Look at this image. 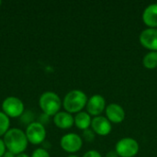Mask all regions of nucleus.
<instances>
[{"mask_svg":"<svg viewBox=\"0 0 157 157\" xmlns=\"http://www.w3.org/2000/svg\"><path fill=\"white\" fill-rule=\"evenodd\" d=\"M83 157H102V155L96 150H89L83 155Z\"/></svg>","mask_w":157,"mask_h":157,"instance_id":"aec40b11","label":"nucleus"},{"mask_svg":"<svg viewBox=\"0 0 157 157\" xmlns=\"http://www.w3.org/2000/svg\"><path fill=\"white\" fill-rule=\"evenodd\" d=\"M3 157H16V155H15L13 153L9 152V151H6V152L5 153V155H4V156Z\"/></svg>","mask_w":157,"mask_h":157,"instance_id":"b1692460","label":"nucleus"},{"mask_svg":"<svg viewBox=\"0 0 157 157\" xmlns=\"http://www.w3.org/2000/svg\"><path fill=\"white\" fill-rule=\"evenodd\" d=\"M2 111L8 118H20L25 111L23 101L14 96L6 98L2 102Z\"/></svg>","mask_w":157,"mask_h":157,"instance_id":"20e7f679","label":"nucleus"},{"mask_svg":"<svg viewBox=\"0 0 157 157\" xmlns=\"http://www.w3.org/2000/svg\"><path fill=\"white\" fill-rule=\"evenodd\" d=\"M10 129V118H8L3 111H0V137L4 135Z\"/></svg>","mask_w":157,"mask_h":157,"instance_id":"dca6fc26","label":"nucleus"},{"mask_svg":"<svg viewBox=\"0 0 157 157\" xmlns=\"http://www.w3.org/2000/svg\"><path fill=\"white\" fill-rule=\"evenodd\" d=\"M67 157H78L77 155H69V156Z\"/></svg>","mask_w":157,"mask_h":157,"instance_id":"a878e982","label":"nucleus"},{"mask_svg":"<svg viewBox=\"0 0 157 157\" xmlns=\"http://www.w3.org/2000/svg\"><path fill=\"white\" fill-rule=\"evenodd\" d=\"M74 121L75 126L81 131H86L87 129H90L91 127L92 118L86 111H81L75 114V116L74 117Z\"/></svg>","mask_w":157,"mask_h":157,"instance_id":"4468645a","label":"nucleus"},{"mask_svg":"<svg viewBox=\"0 0 157 157\" xmlns=\"http://www.w3.org/2000/svg\"><path fill=\"white\" fill-rule=\"evenodd\" d=\"M62 149L68 154H75L83 146V139L76 133H66L60 140Z\"/></svg>","mask_w":157,"mask_h":157,"instance_id":"0eeeda50","label":"nucleus"},{"mask_svg":"<svg viewBox=\"0 0 157 157\" xmlns=\"http://www.w3.org/2000/svg\"><path fill=\"white\" fill-rule=\"evenodd\" d=\"M16 157H30V156H29L27 154L23 153V154H20V155H16Z\"/></svg>","mask_w":157,"mask_h":157,"instance_id":"393cba45","label":"nucleus"},{"mask_svg":"<svg viewBox=\"0 0 157 157\" xmlns=\"http://www.w3.org/2000/svg\"><path fill=\"white\" fill-rule=\"evenodd\" d=\"M139 144L132 137L119 140L115 145V151L120 157H134L139 153Z\"/></svg>","mask_w":157,"mask_h":157,"instance_id":"423d86ee","label":"nucleus"},{"mask_svg":"<svg viewBox=\"0 0 157 157\" xmlns=\"http://www.w3.org/2000/svg\"><path fill=\"white\" fill-rule=\"evenodd\" d=\"M25 134L29 144L33 145H40L45 142L47 132L44 125L39 121H33L27 126Z\"/></svg>","mask_w":157,"mask_h":157,"instance_id":"39448f33","label":"nucleus"},{"mask_svg":"<svg viewBox=\"0 0 157 157\" xmlns=\"http://www.w3.org/2000/svg\"><path fill=\"white\" fill-rule=\"evenodd\" d=\"M106 100L103 96L96 94L88 98L86 104V112L93 117L100 116V114L106 109Z\"/></svg>","mask_w":157,"mask_h":157,"instance_id":"1a4fd4ad","label":"nucleus"},{"mask_svg":"<svg viewBox=\"0 0 157 157\" xmlns=\"http://www.w3.org/2000/svg\"><path fill=\"white\" fill-rule=\"evenodd\" d=\"M91 130L99 136H106L111 132V122L103 116H97L92 118Z\"/></svg>","mask_w":157,"mask_h":157,"instance_id":"9d476101","label":"nucleus"},{"mask_svg":"<svg viewBox=\"0 0 157 157\" xmlns=\"http://www.w3.org/2000/svg\"><path fill=\"white\" fill-rule=\"evenodd\" d=\"M3 141L6 151L13 153L15 155L23 154L29 144L25 132L18 128L9 129V131L4 135Z\"/></svg>","mask_w":157,"mask_h":157,"instance_id":"f257e3e1","label":"nucleus"},{"mask_svg":"<svg viewBox=\"0 0 157 157\" xmlns=\"http://www.w3.org/2000/svg\"><path fill=\"white\" fill-rule=\"evenodd\" d=\"M53 123L57 128L61 130H68L75 125V121L71 113L63 110L59 111L56 115L53 116Z\"/></svg>","mask_w":157,"mask_h":157,"instance_id":"f8f14e48","label":"nucleus"},{"mask_svg":"<svg viewBox=\"0 0 157 157\" xmlns=\"http://www.w3.org/2000/svg\"><path fill=\"white\" fill-rule=\"evenodd\" d=\"M1 5H2V2L0 1V6H1Z\"/></svg>","mask_w":157,"mask_h":157,"instance_id":"bb28decb","label":"nucleus"},{"mask_svg":"<svg viewBox=\"0 0 157 157\" xmlns=\"http://www.w3.org/2000/svg\"><path fill=\"white\" fill-rule=\"evenodd\" d=\"M50 116H48V115H46V114H44V113H42L40 116V119H39V122L40 123H41L42 125H46L48 122H49V121H50Z\"/></svg>","mask_w":157,"mask_h":157,"instance_id":"412c9836","label":"nucleus"},{"mask_svg":"<svg viewBox=\"0 0 157 157\" xmlns=\"http://www.w3.org/2000/svg\"><path fill=\"white\" fill-rule=\"evenodd\" d=\"M6 152V148L5 143H4L3 139L0 138V157L4 156Z\"/></svg>","mask_w":157,"mask_h":157,"instance_id":"4be33fe9","label":"nucleus"},{"mask_svg":"<svg viewBox=\"0 0 157 157\" xmlns=\"http://www.w3.org/2000/svg\"><path fill=\"white\" fill-rule=\"evenodd\" d=\"M33 118H34V116L31 111H24V113L20 117V121H21V122H23L24 124H26L28 126L29 124H30L34 121Z\"/></svg>","mask_w":157,"mask_h":157,"instance_id":"f3484780","label":"nucleus"},{"mask_svg":"<svg viewBox=\"0 0 157 157\" xmlns=\"http://www.w3.org/2000/svg\"><path fill=\"white\" fill-rule=\"evenodd\" d=\"M106 118L111 123H121L125 119V110L124 109L117 104V103H110L106 107Z\"/></svg>","mask_w":157,"mask_h":157,"instance_id":"9b49d317","label":"nucleus"},{"mask_svg":"<svg viewBox=\"0 0 157 157\" xmlns=\"http://www.w3.org/2000/svg\"><path fill=\"white\" fill-rule=\"evenodd\" d=\"M143 64L150 70L157 68V52H149L146 53L143 59Z\"/></svg>","mask_w":157,"mask_h":157,"instance_id":"2eb2a0df","label":"nucleus"},{"mask_svg":"<svg viewBox=\"0 0 157 157\" xmlns=\"http://www.w3.org/2000/svg\"><path fill=\"white\" fill-rule=\"evenodd\" d=\"M96 138V133L91 130V129H87L86 131H83V134H82V139L88 142V143H91L95 140Z\"/></svg>","mask_w":157,"mask_h":157,"instance_id":"a211bd4d","label":"nucleus"},{"mask_svg":"<svg viewBox=\"0 0 157 157\" xmlns=\"http://www.w3.org/2000/svg\"><path fill=\"white\" fill-rule=\"evenodd\" d=\"M87 96L86 94L79 89H74L69 91L63 98V107L65 111L73 114L79 113L83 111L84 108L87 104Z\"/></svg>","mask_w":157,"mask_h":157,"instance_id":"f03ea898","label":"nucleus"},{"mask_svg":"<svg viewBox=\"0 0 157 157\" xmlns=\"http://www.w3.org/2000/svg\"><path fill=\"white\" fill-rule=\"evenodd\" d=\"M106 157H120L119 155L116 153V151H109L107 155H106Z\"/></svg>","mask_w":157,"mask_h":157,"instance_id":"5701e85b","label":"nucleus"},{"mask_svg":"<svg viewBox=\"0 0 157 157\" xmlns=\"http://www.w3.org/2000/svg\"><path fill=\"white\" fill-rule=\"evenodd\" d=\"M139 41L143 47L150 52H157V29L147 28L144 29L139 36Z\"/></svg>","mask_w":157,"mask_h":157,"instance_id":"6e6552de","label":"nucleus"},{"mask_svg":"<svg viewBox=\"0 0 157 157\" xmlns=\"http://www.w3.org/2000/svg\"><path fill=\"white\" fill-rule=\"evenodd\" d=\"M39 106L42 113L50 117H53L59 111H61L63 101L56 93L46 91L40 95L39 98Z\"/></svg>","mask_w":157,"mask_h":157,"instance_id":"7ed1b4c3","label":"nucleus"},{"mask_svg":"<svg viewBox=\"0 0 157 157\" xmlns=\"http://www.w3.org/2000/svg\"><path fill=\"white\" fill-rule=\"evenodd\" d=\"M30 157H51L50 156V154L49 152L42 148V147H40V148H36L32 154H31V156Z\"/></svg>","mask_w":157,"mask_h":157,"instance_id":"6ab92c4d","label":"nucleus"},{"mask_svg":"<svg viewBox=\"0 0 157 157\" xmlns=\"http://www.w3.org/2000/svg\"><path fill=\"white\" fill-rule=\"evenodd\" d=\"M142 18L148 28L157 29V3L151 4L144 8Z\"/></svg>","mask_w":157,"mask_h":157,"instance_id":"ddd939ff","label":"nucleus"}]
</instances>
